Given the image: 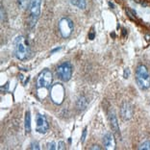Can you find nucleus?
Here are the masks:
<instances>
[{
	"mask_svg": "<svg viewBox=\"0 0 150 150\" xmlns=\"http://www.w3.org/2000/svg\"><path fill=\"white\" fill-rule=\"evenodd\" d=\"M47 148H48V149H57L56 144H54V142H51V144H47Z\"/></svg>",
	"mask_w": 150,
	"mask_h": 150,
	"instance_id": "20",
	"label": "nucleus"
},
{
	"mask_svg": "<svg viewBox=\"0 0 150 150\" xmlns=\"http://www.w3.org/2000/svg\"><path fill=\"white\" fill-rule=\"evenodd\" d=\"M59 50H61V47H58V48H55V49H53L52 51H51V54L55 53V52H57V51H59Z\"/></svg>",
	"mask_w": 150,
	"mask_h": 150,
	"instance_id": "25",
	"label": "nucleus"
},
{
	"mask_svg": "<svg viewBox=\"0 0 150 150\" xmlns=\"http://www.w3.org/2000/svg\"><path fill=\"white\" fill-rule=\"evenodd\" d=\"M121 117L124 120H129L133 117V115H134V109H133V106L128 103V102H124L121 106Z\"/></svg>",
	"mask_w": 150,
	"mask_h": 150,
	"instance_id": "9",
	"label": "nucleus"
},
{
	"mask_svg": "<svg viewBox=\"0 0 150 150\" xmlns=\"http://www.w3.org/2000/svg\"><path fill=\"white\" fill-rule=\"evenodd\" d=\"M129 75H130V70H129V69H125V70H124V78L125 79H127V78L129 77Z\"/></svg>",
	"mask_w": 150,
	"mask_h": 150,
	"instance_id": "21",
	"label": "nucleus"
},
{
	"mask_svg": "<svg viewBox=\"0 0 150 150\" xmlns=\"http://www.w3.org/2000/svg\"><path fill=\"white\" fill-rule=\"evenodd\" d=\"M90 149H93V150H94V149L100 150V149H101V147H99V146H98V145H93V146H91V147Z\"/></svg>",
	"mask_w": 150,
	"mask_h": 150,
	"instance_id": "23",
	"label": "nucleus"
},
{
	"mask_svg": "<svg viewBox=\"0 0 150 150\" xmlns=\"http://www.w3.org/2000/svg\"><path fill=\"white\" fill-rule=\"evenodd\" d=\"M88 100L87 99V98L85 96H81V97L78 98V100L76 102V107H77L78 110L83 111L88 107Z\"/></svg>",
	"mask_w": 150,
	"mask_h": 150,
	"instance_id": "12",
	"label": "nucleus"
},
{
	"mask_svg": "<svg viewBox=\"0 0 150 150\" xmlns=\"http://www.w3.org/2000/svg\"><path fill=\"white\" fill-rule=\"evenodd\" d=\"M24 125H25V132L26 133H30L31 132V114L30 112H26L25 114V121H24Z\"/></svg>",
	"mask_w": 150,
	"mask_h": 150,
	"instance_id": "14",
	"label": "nucleus"
},
{
	"mask_svg": "<svg viewBox=\"0 0 150 150\" xmlns=\"http://www.w3.org/2000/svg\"><path fill=\"white\" fill-rule=\"evenodd\" d=\"M69 1L73 6L80 10H85L87 8V0H69Z\"/></svg>",
	"mask_w": 150,
	"mask_h": 150,
	"instance_id": "13",
	"label": "nucleus"
},
{
	"mask_svg": "<svg viewBox=\"0 0 150 150\" xmlns=\"http://www.w3.org/2000/svg\"><path fill=\"white\" fill-rule=\"evenodd\" d=\"M36 131L38 133H40V134H45V133L48 131L49 129V124L48 121H47L46 117H44L43 115L38 114L37 115V118H36Z\"/></svg>",
	"mask_w": 150,
	"mask_h": 150,
	"instance_id": "8",
	"label": "nucleus"
},
{
	"mask_svg": "<svg viewBox=\"0 0 150 150\" xmlns=\"http://www.w3.org/2000/svg\"><path fill=\"white\" fill-rule=\"evenodd\" d=\"M86 136H87V128H85L83 130V134H82L81 137V142H84L85 139H86Z\"/></svg>",
	"mask_w": 150,
	"mask_h": 150,
	"instance_id": "19",
	"label": "nucleus"
},
{
	"mask_svg": "<svg viewBox=\"0 0 150 150\" xmlns=\"http://www.w3.org/2000/svg\"><path fill=\"white\" fill-rule=\"evenodd\" d=\"M109 119H110V124L112 129L114 130L117 134H119V125H118V120L117 115L114 112H111L109 115Z\"/></svg>",
	"mask_w": 150,
	"mask_h": 150,
	"instance_id": "11",
	"label": "nucleus"
},
{
	"mask_svg": "<svg viewBox=\"0 0 150 150\" xmlns=\"http://www.w3.org/2000/svg\"><path fill=\"white\" fill-rule=\"evenodd\" d=\"M103 144L105 148L108 150H112L115 148V139L114 138V135L111 133H107L103 138Z\"/></svg>",
	"mask_w": 150,
	"mask_h": 150,
	"instance_id": "10",
	"label": "nucleus"
},
{
	"mask_svg": "<svg viewBox=\"0 0 150 150\" xmlns=\"http://www.w3.org/2000/svg\"><path fill=\"white\" fill-rule=\"evenodd\" d=\"M40 6H42V0H30L28 5V25L31 29L35 27L40 18Z\"/></svg>",
	"mask_w": 150,
	"mask_h": 150,
	"instance_id": "2",
	"label": "nucleus"
},
{
	"mask_svg": "<svg viewBox=\"0 0 150 150\" xmlns=\"http://www.w3.org/2000/svg\"><path fill=\"white\" fill-rule=\"evenodd\" d=\"M53 82V74L49 69H43L39 74L37 80V87L38 88H49Z\"/></svg>",
	"mask_w": 150,
	"mask_h": 150,
	"instance_id": "5",
	"label": "nucleus"
},
{
	"mask_svg": "<svg viewBox=\"0 0 150 150\" xmlns=\"http://www.w3.org/2000/svg\"><path fill=\"white\" fill-rule=\"evenodd\" d=\"M72 66L69 62H64L61 64L56 69V75L57 77L64 82H67L70 80V78L72 77Z\"/></svg>",
	"mask_w": 150,
	"mask_h": 150,
	"instance_id": "4",
	"label": "nucleus"
},
{
	"mask_svg": "<svg viewBox=\"0 0 150 150\" xmlns=\"http://www.w3.org/2000/svg\"><path fill=\"white\" fill-rule=\"evenodd\" d=\"M136 82L141 90L150 88V74L144 64H139L136 69Z\"/></svg>",
	"mask_w": 150,
	"mask_h": 150,
	"instance_id": "1",
	"label": "nucleus"
},
{
	"mask_svg": "<svg viewBox=\"0 0 150 150\" xmlns=\"http://www.w3.org/2000/svg\"><path fill=\"white\" fill-rule=\"evenodd\" d=\"M74 29L72 20L69 18H63L59 22V31L63 38H69Z\"/></svg>",
	"mask_w": 150,
	"mask_h": 150,
	"instance_id": "6",
	"label": "nucleus"
},
{
	"mask_svg": "<svg viewBox=\"0 0 150 150\" xmlns=\"http://www.w3.org/2000/svg\"><path fill=\"white\" fill-rule=\"evenodd\" d=\"M30 149H36V150H39V149H40V144H38L37 142H32L31 145H30Z\"/></svg>",
	"mask_w": 150,
	"mask_h": 150,
	"instance_id": "17",
	"label": "nucleus"
},
{
	"mask_svg": "<svg viewBox=\"0 0 150 150\" xmlns=\"http://www.w3.org/2000/svg\"><path fill=\"white\" fill-rule=\"evenodd\" d=\"M57 149H66V145H64V142H59L57 144Z\"/></svg>",
	"mask_w": 150,
	"mask_h": 150,
	"instance_id": "18",
	"label": "nucleus"
},
{
	"mask_svg": "<svg viewBox=\"0 0 150 150\" xmlns=\"http://www.w3.org/2000/svg\"><path fill=\"white\" fill-rule=\"evenodd\" d=\"M139 149L150 150V139H147V141H145V142H142V144H141V145L139 146Z\"/></svg>",
	"mask_w": 150,
	"mask_h": 150,
	"instance_id": "16",
	"label": "nucleus"
},
{
	"mask_svg": "<svg viewBox=\"0 0 150 150\" xmlns=\"http://www.w3.org/2000/svg\"><path fill=\"white\" fill-rule=\"evenodd\" d=\"M51 99L56 104H62L64 98V88L61 84H55L51 88Z\"/></svg>",
	"mask_w": 150,
	"mask_h": 150,
	"instance_id": "7",
	"label": "nucleus"
},
{
	"mask_svg": "<svg viewBox=\"0 0 150 150\" xmlns=\"http://www.w3.org/2000/svg\"><path fill=\"white\" fill-rule=\"evenodd\" d=\"M88 39L90 40H93L94 39V33H91V34H88Z\"/></svg>",
	"mask_w": 150,
	"mask_h": 150,
	"instance_id": "24",
	"label": "nucleus"
},
{
	"mask_svg": "<svg viewBox=\"0 0 150 150\" xmlns=\"http://www.w3.org/2000/svg\"><path fill=\"white\" fill-rule=\"evenodd\" d=\"M30 0H18V5L21 10H24L26 8H28Z\"/></svg>",
	"mask_w": 150,
	"mask_h": 150,
	"instance_id": "15",
	"label": "nucleus"
},
{
	"mask_svg": "<svg viewBox=\"0 0 150 150\" xmlns=\"http://www.w3.org/2000/svg\"><path fill=\"white\" fill-rule=\"evenodd\" d=\"M15 55L18 60H25L29 53V48L26 44V40L23 36H18L15 40Z\"/></svg>",
	"mask_w": 150,
	"mask_h": 150,
	"instance_id": "3",
	"label": "nucleus"
},
{
	"mask_svg": "<svg viewBox=\"0 0 150 150\" xmlns=\"http://www.w3.org/2000/svg\"><path fill=\"white\" fill-rule=\"evenodd\" d=\"M4 9H3V7L1 6V22H3V20H4Z\"/></svg>",
	"mask_w": 150,
	"mask_h": 150,
	"instance_id": "22",
	"label": "nucleus"
}]
</instances>
